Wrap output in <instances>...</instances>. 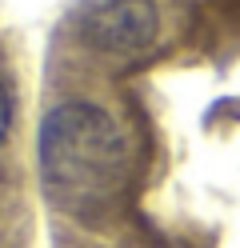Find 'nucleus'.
I'll return each mask as SVG.
<instances>
[{"mask_svg": "<svg viewBox=\"0 0 240 248\" xmlns=\"http://www.w3.org/2000/svg\"><path fill=\"white\" fill-rule=\"evenodd\" d=\"M8 128H12V92L0 80V144L8 140Z\"/></svg>", "mask_w": 240, "mask_h": 248, "instance_id": "3", "label": "nucleus"}, {"mask_svg": "<svg viewBox=\"0 0 240 248\" xmlns=\"http://www.w3.org/2000/svg\"><path fill=\"white\" fill-rule=\"evenodd\" d=\"M36 156L44 196L72 216L108 208L128 180L124 132L88 100H64L40 120Z\"/></svg>", "mask_w": 240, "mask_h": 248, "instance_id": "1", "label": "nucleus"}, {"mask_svg": "<svg viewBox=\"0 0 240 248\" xmlns=\"http://www.w3.org/2000/svg\"><path fill=\"white\" fill-rule=\"evenodd\" d=\"M80 40L104 56H136L160 36V12L152 0H100L80 12Z\"/></svg>", "mask_w": 240, "mask_h": 248, "instance_id": "2", "label": "nucleus"}]
</instances>
